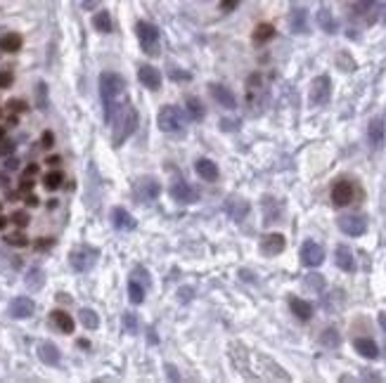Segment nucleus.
<instances>
[{"instance_id":"obj_5","label":"nucleus","mask_w":386,"mask_h":383,"mask_svg":"<svg viewBox=\"0 0 386 383\" xmlns=\"http://www.w3.org/2000/svg\"><path fill=\"white\" fill-rule=\"evenodd\" d=\"M330 95H332V81L327 76H317L313 85H310V104L322 107V104L330 102Z\"/></svg>"},{"instance_id":"obj_30","label":"nucleus","mask_w":386,"mask_h":383,"mask_svg":"<svg viewBox=\"0 0 386 383\" xmlns=\"http://www.w3.org/2000/svg\"><path fill=\"white\" fill-rule=\"evenodd\" d=\"M128 296H131V303L140 305V303L145 301V286H142V284H138L135 279H131V281H128Z\"/></svg>"},{"instance_id":"obj_41","label":"nucleus","mask_w":386,"mask_h":383,"mask_svg":"<svg viewBox=\"0 0 386 383\" xmlns=\"http://www.w3.org/2000/svg\"><path fill=\"white\" fill-rule=\"evenodd\" d=\"M320 24H322V28H324V31H330V34H332V31H334V24H332L330 14L324 12V10H322V12H320Z\"/></svg>"},{"instance_id":"obj_52","label":"nucleus","mask_w":386,"mask_h":383,"mask_svg":"<svg viewBox=\"0 0 386 383\" xmlns=\"http://www.w3.org/2000/svg\"><path fill=\"white\" fill-rule=\"evenodd\" d=\"M10 107H12L14 111H24V109H26V104H24V102H17V100H14V102H10Z\"/></svg>"},{"instance_id":"obj_27","label":"nucleus","mask_w":386,"mask_h":383,"mask_svg":"<svg viewBox=\"0 0 386 383\" xmlns=\"http://www.w3.org/2000/svg\"><path fill=\"white\" fill-rule=\"evenodd\" d=\"M21 48V36L19 34H5L0 38V50L5 52H17Z\"/></svg>"},{"instance_id":"obj_16","label":"nucleus","mask_w":386,"mask_h":383,"mask_svg":"<svg viewBox=\"0 0 386 383\" xmlns=\"http://www.w3.org/2000/svg\"><path fill=\"white\" fill-rule=\"evenodd\" d=\"M211 97H214L221 107H225V109H234V107H237V100H234V95L225 88V85L214 83V85H211Z\"/></svg>"},{"instance_id":"obj_45","label":"nucleus","mask_w":386,"mask_h":383,"mask_svg":"<svg viewBox=\"0 0 386 383\" xmlns=\"http://www.w3.org/2000/svg\"><path fill=\"white\" fill-rule=\"evenodd\" d=\"M41 142H43V147H45V149H50V147H52V142H55V135H52L50 130H45V133H43V137H41Z\"/></svg>"},{"instance_id":"obj_19","label":"nucleus","mask_w":386,"mask_h":383,"mask_svg":"<svg viewBox=\"0 0 386 383\" xmlns=\"http://www.w3.org/2000/svg\"><path fill=\"white\" fill-rule=\"evenodd\" d=\"M261 251L265 256H277L284 251V237L282 234H268L261 241Z\"/></svg>"},{"instance_id":"obj_3","label":"nucleus","mask_w":386,"mask_h":383,"mask_svg":"<svg viewBox=\"0 0 386 383\" xmlns=\"http://www.w3.org/2000/svg\"><path fill=\"white\" fill-rule=\"evenodd\" d=\"M157 123H159V128L164 130V133H180V130L185 128V116H183L180 107L168 104V107H164V109L159 111Z\"/></svg>"},{"instance_id":"obj_11","label":"nucleus","mask_w":386,"mask_h":383,"mask_svg":"<svg viewBox=\"0 0 386 383\" xmlns=\"http://www.w3.org/2000/svg\"><path fill=\"white\" fill-rule=\"evenodd\" d=\"M353 197H355V189L346 180H341V182H337V185L332 187V204L334 206H348L353 201Z\"/></svg>"},{"instance_id":"obj_36","label":"nucleus","mask_w":386,"mask_h":383,"mask_svg":"<svg viewBox=\"0 0 386 383\" xmlns=\"http://www.w3.org/2000/svg\"><path fill=\"white\" fill-rule=\"evenodd\" d=\"M322 343L327 345V348H337L339 345V334L334 331V329H327L322 334Z\"/></svg>"},{"instance_id":"obj_40","label":"nucleus","mask_w":386,"mask_h":383,"mask_svg":"<svg viewBox=\"0 0 386 383\" xmlns=\"http://www.w3.org/2000/svg\"><path fill=\"white\" fill-rule=\"evenodd\" d=\"M5 241L7 244H12V246H26L28 244L24 234H10V237H5Z\"/></svg>"},{"instance_id":"obj_6","label":"nucleus","mask_w":386,"mask_h":383,"mask_svg":"<svg viewBox=\"0 0 386 383\" xmlns=\"http://www.w3.org/2000/svg\"><path fill=\"white\" fill-rule=\"evenodd\" d=\"M135 31H138V38L140 43H142V48L150 52V55H157V43H159V28L154 26V24H147V21H140L138 26H135Z\"/></svg>"},{"instance_id":"obj_34","label":"nucleus","mask_w":386,"mask_h":383,"mask_svg":"<svg viewBox=\"0 0 386 383\" xmlns=\"http://www.w3.org/2000/svg\"><path fill=\"white\" fill-rule=\"evenodd\" d=\"M187 111H190V116H192L194 121H201V118H204V107H201V102L197 97H190V100H187Z\"/></svg>"},{"instance_id":"obj_59","label":"nucleus","mask_w":386,"mask_h":383,"mask_svg":"<svg viewBox=\"0 0 386 383\" xmlns=\"http://www.w3.org/2000/svg\"><path fill=\"white\" fill-rule=\"evenodd\" d=\"M5 225H7V220L3 218V215H0V230H5Z\"/></svg>"},{"instance_id":"obj_57","label":"nucleus","mask_w":386,"mask_h":383,"mask_svg":"<svg viewBox=\"0 0 386 383\" xmlns=\"http://www.w3.org/2000/svg\"><path fill=\"white\" fill-rule=\"evenodd\" d=\"M168 376H171L173 381H178V374H175V369H173L171 364H168Z\"/></svg>"},{"instance_id":"obj_2","label":"nucleus","mask_w":386,"mask_h":383,"mask_svg":"<svg viewBox=\"0 0 386 383\" xmlns=\"http://www.w3.org/2000/svg\"><path fill=\"white\" fill-rule=\"evenodd\" d=\"M107 123L111 125V142L114 147H121V144L128 140V137L135 133V125H138V111L133 109L128 100H126L121 107H116V111L109 116Z\"/></svg>"},{"instance_id":"obj_35","label":"nucleus","mask_w":386,"mask_h":383,"mask_svg":"<svg viewBox=\"0 0 386 383\" xmlns=\"http://www.w3.org/2000/svg\"><path fill=\"white\" fill-rule=\"evenodd\" d=\"M291 28L296 31V34H306V12L304 10H296L294 17H291Z\"/></svg>"},{"instance_id":"obj_38","label":"nucleus","mask_w":386,"mask_h":383,"mask_svg":"<svg viewBox=\"0 0 386 383\" xmlns=\"http://www.w3.org/2000/svg\"><path fill=\"white\" fill-rule=\"evenodd\" d=\"M133 279L138 281V284H142V286H150V272L147 270H142V267H135V272H133Z\"/></svg>"},{"instance_id":"obj_18","label":"nucleus","mask_w":386,"mask_h":383,"mask_svg":"<svg viewBox=\"0 0 386 383\" xmlns=\"http://www.w3.org/2000/svg\"><path fill=\"white\" fill-rule=\"evenodd\" d=\"M334 258H337V265L344 270V272H353L355 270V256H353V251L348 246H337V251H334Z\"/></svg>"},{"instance_id":"obj_58","label":"nucleus","mask_w":386,"mask_h":383,"mask_svg":"<svg viewBox=\"0 0 386 383\" xmlns=\"http://www.w3.org/2000/svg\"><path fill=\"white\" fill-rule=\"evenodd\" d=\"M379 324H381V329L386 331V312H381V315H379Z\"/></svg>"},{"instance_id":"obj_39","label":"nucleus","mask_w":386,"mask_h":383,"mask_svg":"<svg viewBox=\"0 0 386 383\" xmlns=\"http://www.w3.org/2000/svg\"><path fill=\"white\" fill-rule=\"evenodd\" d=\"M12 222L17 227H26L28 225V213L26 211H14L12 213Z\"/></svg>"},{"instance_id":"obj_10","label":"nucleus","mask_w":386,"mask_h":383,"mask_svg":"<svg viewBox=\"0 0 386 383\" xmlns=\"http://www.w3.org/2000/svg\"><path fill=\"white\" fill-rule=\"evenodd\" d=\"M171 197L175 199L178 204H194V201L199 199V192L194 189L190 182L180 180V182H175V185L171 187Z\"/></svg>"},{"instance_id":"obj_56","label":"nucleus","mask_w":386,"mask_h":383,"mask_svg":"<svg viewBox=\"0 0 386 383\" xmlns=\"http://www.w3.org/2000/svg\"><path fill=\"white\" fill-rule=\"evenodd\" d=\"M26 206H38V197H34V194H31V197L26 199Z\"/></svg>"},{"instance_id":"obj_23","label":"nucleus","mask_w":386,"mask_h":383,"mask_svg":"<svg viewBox=\"0 0 386 383\" xmlns=\"http://www.w3.org/2000/svg\"><path fill=\"white\" fill-rule=\"evenodd\" d=\"M230 357H232V362H234V367L244 374V376H249V364H247V350H244V345H240V343H232L230 345Z\"/></svg>"},{"instance_id":"obj_43","label":"nucleus","mask_w":386,"mask_h":383,"mask_svg":"<svg viewBox=\"0 0 386 383\" xmlns=\"http://www.w3.org/2000/svg\"><path fill=\"white\" fill-rule=\"evenodd\" d=\"M372 5H374V0H358V3H355V12H358V14H365Z\"/></svg>"},{"instance_id":"obj_44","label":"nucleus","mask_w":386,"mask_h":383,"mask_svg":"<svg viewBox=\"0 0 386 383\" xmlns=\"http://www.w3.org/2000/svg\"><path fill=\"white\" fill-rule=\"evenodd\" d=\"M12 85V71H0V88H10Z\"/></svg>"},{"instance_id":"obj_20","label":"nucleus","mask_w":386,"mask_h":383,"mask_svg":"<svg viewBox=\"0 0 386 383\" xmlns=\"http://www.w3.org/2000/svg\"><path fill=\"white\" fill-rule=\"evenodd\" d=\"M225 211H228V215L232 220H244V215L249 213V204L244 201V199H228L225 201Z\"/></svg>"},{"instance_id":"obj_24","label":"nucleus","mask_w":386,"mask_h":383,"mask_svg":"<svg viewBox=\"0 0 386 383\" xmlns=\"http://www.w3.org/2000/svg\"><path fill=\"white\" fill-rule=\"evenodd\" d=\"M353 345H355V350H358L363 357H367V360H377V355H379V348H377V343H374L372 338H355Z\"/></svg>"},{"instance_id":"obj_48","label":"nucleus","mask_w":386,"mask_h":383,"mask_svg":"<svg viewBox=\"0 0 386 383\" xmlns=\"http://www.w3.org/2000/svg\"><path fill=\"white\" fill-rule=\"evenodd\" d=\"M240 5V0H223L221 3V7L225 10V12H230V10H234V7Z\"/></svg>"},{"instance_id":"obj_50","label":"nucleus","mask_w":386,"mask_h":383,"mask_svg":"<svg viewBox=\"0 0 386 383\" xmlns=\"http://www.w3.org/2000/svg\"><path fill=\"white\" fill-rule=\"evenodd\" d=\"M36 173H38V166H36V164H31V166H26V171H24V175H26V178H31V175H36Z\"/></svg>"},{"instance_id":"obj_14","label":"nucleus","mask_w":386,"mask_h":383,"mask_svg":"<svg viewBox=\"0 0 386 383\" xmlns=\"http://www.w3.org/2000/svg\"><path fill=\"white\" fill-rule=\"evenodd\" d=\"M38 357H41L43 364L57 367V364H60V348H57L55 343L43 341V343H38Z\"/></svg>"},{"instance_id":"obj_42","label":"nucleus","mask_w":386,"mask_h":383,"mask_svg":"<svg viewBox=\"0 0 386 383\" xmlns=\"http://www.w3.org/2000/svg\"><path fill=\"white\" fill-rule=\"evenodd\" d=\"M306 284H308V286H313V289H322V277H320V274H308V279H306Z\"/></svg>"},{"instance_id":"obj_60","label":"nucleus","mask_w":386,"mask_h":383,"mask_svg":"<svg viewBox=\"0 0 386 383\" xmlns=\"http://www.w3.org/2000/svg\"><path fill=\"white\" fill-rule=\"evenodd\" d=\"M3 140H5V128L0 125V142H3Z\"/></svg>"},{"instance_id":"obj_1","label":"nucleus","mask_w":386,"mask_h":383,"mask_svg":"<svg viewBox=\"0 0 386 383\" xmlns=\"http://www.w3.org/2000/svg\"><path fill=\"white\" fill-rule=\"evenodd\" d=\"M100 95H102L104 104V118L109 121V116L116 111V107L126 102V81L118 74L104 71L100 76Z\"/></svg>"},{"instance_id":"obj_29","label":"nucleus","mask_w":386,"mask_h":383,"mask_svg":"<svg viewBox=\"0 0 386 383\" xmlns=\"http://www.w3.org/2000/svg\"><path fill=\"white\" fill-rule=\"evenodd\" d=\"M24 281H26V286L31 289V291H38V289L43 286V270L41 267H31Z\"/></svg>"},{"instance_id":"obj_49","label":"nucleus","mask_w":386,"mask_h":383,"mask_svg":"<svg viewBox=\"0 0 386 383\" xmlns=\"http://www.w3.org/2000/svg\"><path fill=\"white\" fill-rule=\"evenodd\" d=\"M19 189L21 192H31V189H34V180H21V185H19Z\"/></svg>"},{"instance_id":"obj_4","label":"nucleus","mask_w":386,"mask_h":383,"mask_svg":"<svg viewBox=\"0 0 386 383\" xmlns=\"http://www.w3.org/2000/svg\"><path fill=\"white\" fill-rule=\"evenodd\" d=\"M95 260H97V248L90 246H78L69 253V263L76 272H88L90 267L95 265Z\"/></svg>"},{"instance_id":"obj_25","label":"nucleus","mask_w":386,"mask_h":383,"mask_svg":"<svg viewBox=\"0 0 386 383\" xmlns=\"http://www.w3.org/2000/svg\"><path fill=\"white\" fill-rule=\"evenodd\" d=\"M289 308H291V312L299 317V320H310V315H313V305L310 303H306V301H301V298H291L289 301Z\"/></svg>"},{"instance_id":"obj_12","label":"nucleus","mask_w":386,"mask_h":383,"mask_svg":"<svg viewBox=\"0 0 386 383\" xmlns=\"http://www.w3.org/2000/svg\"><path fill=\"white\" fill-rule=\"evenodd\" d=\"M34 301L31 298H26V296H17L12 303H10V315L14 317V320H26V317L34 315Z\"/></svg>"},{"instance_id":"obj_46","label":"nucleus","mask_w":386,"mask_h":383,"mask_svg":"<svg viewBox=\"0 0 386 383\" xmlns=\"http://www.w3.org/2000/svg\"><path fill=\"white\" fill-rule=\"evenodd\" d=\"M38 104H41V109L48 107V102H45V83H38Z\"/></svg>"},{"instance_id":"obj_21","label":"nucleus","mask_w":386,"mask_h":383,"mask_svg":"<svg viewBox=\"0 0 386 383\" xmlns=\"http://www.w3.org/2000/svg\"><path fill=\"white\" fill-rule=\"evenodd\" d=\"M258 362H261V367L263 369H268V378H275V381H289V374L280 367V364H275L270 357H265V355H261L258 357Z\"/></svg>"},{"instance_id":"obj_17","label":"nucleus","mask_w":386,"mask_h":383,"mask_svg":"<svg viewBox=\"0 0 386 383\" xmlns=\"http://www.w3.org/2000/svg\"><path fill=\"white\" fill-rule=\"evenodd\" d=\"M194 171L199 175L201 180H206V182H216L218 180V166L211 161V158H199L197 166H194Z\"/></svg>"},{"instance_id":"obj_8","label":"nucleus","mask_w":386,"mask_h":383,"mask_svg":"<svg viewBox=\"0 0 386 383\" xmlns=\"http://www.w3.org/2000/svg\"><path fill=\"white\" fill-rule=\"evenodd\" d=\"M339 230L348 237H360V234H365L367 222L363 215H344V218H339Z\"/></svg>"},{"instance_id":"obj_51","label":"nucleus","mask_w":386,"mask_h":383,"mask_svg":"<svg viewBox=\"0 0 386 383\" xmlns=\"http://www.w3.org/2000/svg\"><path fill=\"white\" fill-rule=\"evenodd\" d=\"M97 5H100V0H83V7H85V10H95Z\"/></svg>"},{"instance_id":"obj_13","label":"nucleus","mask_w":386,"mask_h":383,"mask_svg":"<svg viewBox=\"0 0 386 383\" xmlns=\"http://www.w3.org/2000/svg\"><path fill=\"white\" fill-rule=\"evenodd\" d=\"M138 78H140V83L150 90H157L159 85H161V74H159V69H154L152 64H142L138 71Z\"/></svg>"},{"instance_id":"obj_37","label":"nucleus","mask_w":386,"mask_h":383,"mask_svg":"<svg viewBox=\"0 0 386 383\" xmlns=\"http://www.w3.org/2000/svg\"><path fill=\"white\" fill-rule=\"evenodd\" d=\"M124 329L128 334H138V320H135L133 312H126L124 315Z\"/></svg>"},{"instance_id":"obj_55","label":"nucleus","mask_w":386,"mask_h":383,"mask_svg":"<svg viewBox=\"0 0 386 383\" xmlns=\"http://www.w3.org/2000/svg\"><path fill=\"white\" fill-rule=\"evenodd\" d=\"M60 161H62V158H60V156H50L48 161H45V164H48V166H57V164H60Z\"/></svg>"},{"instance_id":"obj_32","label":"nucleus","mask_w":386,"mask_h":383,"mask_svg":"<svg viewBox=\"0 0 386 383\" xmlns=\"http://www.w3.org/2000/svg\"><path fill=\"white\" fill-rule=\"evenodd\" d=\"M64 182V175L60 171H50L45 178H43V185H45V189H60Z\"/></svg>"},{"instance_id":"obj_47","label":"nucleus","mask_w":386,"mask_h":383,"mask_svg":"<svg viewBox=\"0 0 386 383\" xmlns=\"http://www.w3.org/2000/svg\"><path fill=\"white\" fill-rule=\"evenodd\" d=\"M14 151V142H10V140H3L0 142V154L5 156V154H12Z\"/></svg>"},{"instance_id":"obj_31","label":"nucleus","mask_w":386,"mask_h":383,"mask_svg":"<svg viewBox=\"0 0 386 383\" xmlns=\"http://www.w3.org/2000/svg\"><path fill=\"white\" fill-rule=\"evenodd\" d=\"M93 26H95L100 34H109V31H111L109 14H107V12H97L95 17H93Z\"/></svg>"},{"instance_id":"obj_28","label":"nucleus","mask_w":386,"mask_h":383,"mask_svg":"<svg viewBox=\"0 0 386 383\" xmlns=\"http://www.w3.org/2000/svg\"><path fill=\"white\" fill-rule=\"evenodd\" d=\"M78 320H81V324L85 329H97V327H100V317H97L95 310H90V308H81V312H78Z\"/></svg>"},{"instance_id":"obj_33","label":"nucleus","mask_w":386,"mask_h":383,"mask_svg":"<svg viewBox=\"0 0 386 383\" xmlns=\"http://www.w3.org/2000/svg\"><path fill=\"white\" fill-rule=\"evenodd\" d=\"M273 36H275V28L270 26V24H258L256 31H254V41L256 43H265V41H270Z\"/></svg>"},{"instance_id":"obj_53","label":"nucleus","mask_w":386,"mask_h":383,"mask_svg":"<svg viewBox=\"0 0 386 383\" xmlns=\"http://www.w3.org/2000/svg\"><path fill=\"white\" fill-rule=\"evenodd\" d=\"M17 164H19V161H17V158H7V168H10V171H14V168H17Z\"/></svg>"},{"instance_id":"obj_54","label":"nucleus","mask_w":386,"mask_h":383,"mask_svg":"<svg viewBox=\"0 0 386 383\" xmlns=\"http://www.w3.org/2000/svg\"><path fill=\"white\" fill-rule=\"evenodd\" d=\"M180 301H190V289H185V291H183V289H180Z\"/></svg>"},{"instance_id":"obj_15","label":"nucleus","mask_w":386,"mask_h":383,"mask_svg":"<svg viewBox=\"0 0 386 383\" xmlns=\"http://www.w3.org/2000/svg\"><path fill=\"white\" fill-rule=\"evenodd\" d=\"M111 222H114V227L121 230V232H131V230H135V218H133L126 208H114V211H111Z\"/></svg>"},{"instance_id":"obj_26","label":"nucleus","mask_w":386,"mask_h":383,"mask_svg":"<svg viewBox=\"0 0 386 383\" xmlns=\"http://www.w3.org/2000/svg\"><path fill=\"white\" fill-rule=\"evenodd\" d=\"M52 322H55L57 329L64 331V334H71V331H74V320H71L64 310H55V312H52Z\"/></svg>"},{"instance_id":"obj_7","label":"nucleus","mask_w":386,"mask_h":383,"mask_svg":"<svg viewBox=\"0 0 386 383\" xmlns=\"http://www.w3.org/2000/svg\"><path fill=\"white\" fill-rule=\"evenodd\" d=\"M301 260H304V265L308 267H317L322 265L324 260V248L317 244V241H304V246H301Z\"/></svg>"},{"instance_id":"obj_22","label":"nucleus","mask_w":386,"mask_h":383,"mask_svg":"<svg viewBox=\"0 0 386 383\" xmlns=\"http://www.w3.org/2000/svg\"><path fill=\"white\" fill-rule=\"evenodd\" d=\"M370 144H372L374 149H379L381 144H384V133H386V125L381 118H372L370 121Z\"/></svg>"},{"instance_id":"obj_9","label":"nucleus","mask_w":386,"mask_h":383,"mask_svg":"<svg viewBox=\"0 0 386 383\" xmlns=\"http://www.w3.org/2000/svg\"><path fill=\"white\" fill-rule=\"evenodd\" d=\"M159 192H161V187H159V182L154 178H142L135 182V197H138V201H154V199L159 197Z\"/></svg>"}]
</instances>
